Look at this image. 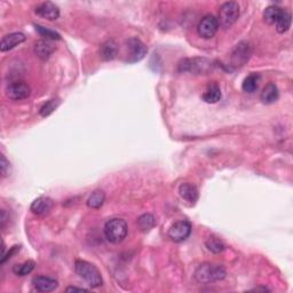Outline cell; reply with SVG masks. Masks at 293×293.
<instances>
[{
  "mask_svg": "<svg viewBox=\"0 0 293 293\" xmlns=\"http://www.w3.org/2000/svg\"><path fill=\"white\" fill-rule=\"evenodd\" d=\"M99 54L103 61H113L118 54V45L113 39L106 40L100 46Z\"/></svg>",
  "mask_w": 293,
  "mask_h": 293,
  "instance_id": "2e32d148",
  "label": "cell"
},
{
  "mask_svg": "<svg viewBox=\"0 0 293 293\" xmlns=\"http://www.w3.org/2000/svg\"><path fill=\"white\" fill-rule=\"evenodd\" d=\"M74 272L91 287H100L103 284V280H102L99 269L86 260H77L74 262Z\"/></svg>",
  "mask_w": 293,
  "mask_h": 293,
  "instance_id": "7a4b0ae2",
  "label": "cell"
},
{
  "mask_svg": "<svg viewBox=\"0 0 293 293\" xmlns=\"http://www.w3.org/2000/svg\"><path fill=\"white\" fill-rule=\"evenodd\" d=\"M179 194H180V196L184 199V201H187L192 204L196 203L198 201V197H199L197 188L195 187L194 184L188 183V182L182 183L180 185Z\"/></svg>",
  "mask_w": 293,
  "mask_h": 293,
  "instance_id": "ac0fdd59",
  "label": "cell"
},
{
  "mask_svg": "<svg viewBox=\"0 0 293 293\" xmlns=\"http://www.w3.org/2000/svg\"><path fill=\"white\" fill-rule=\"evenodd\" d=\"M32 284L39 292H52L59 286L57 280L46 276H38L32 280Z\"/></svg>",
  "mask_w": 293,
  "mask_h": 293,
  "instance_id": "9a60e30c",
  "label": "cell"
},
{
  "mask_svg": "<svg viewBox=\"0 0 293 293\" xmlns=\"http://www.w3.org/2000/svg\"><path fill=\"white\" fill-rule=\"evenodd\" d=\"M260 81H261V77H260V74L251 73L243 81V84H242V88H243V91L246 93H254L255 91H258Z\"/></svg>",
  "mask_w": 293,
  "mask_h": 293,
  "instance_id": "44dd1931",
  "label": "cell"
},
{
  "mask_svg": "<svg viewBox=\"0 0 293 293\" xmlns=\"http://www.w3.org/2000/svg\"><path fill=\"white\" fill-rule=\"evenodd\" d=\"M204 102L210 104H215L217 102H219L221 99V90L219 85L217 83H212L210 86L206 88V91L204 92L202 96Z\"/></svg>",
  "mask_w": 293,
  "mask_h": 293,
  "instance_id": "d6986e66",
  "label": "cell"
},
{
  "mask_svg": "<svg viewBox=\"0 0 293 293\" xmlns=\"http://www.w3.org/2000/svg\"><path fill=\"white\" fill-rule=\"evenodd\" d=\"M6 95L13 101L25 100L31 95V88L25 83L15 82L9 84L6 90Z\"/></svg>",
  "mask_w": 293,
  "mask_h": 293,
  "instance_id": "30bf717a",
  "label": "cell"
},
{
  "mask_svg": "<svg viewBox=\"0 0 293 293\" xmlns=\"http://www.w3.org/2000/svg\"><path fill=\"white\" fill-rule=\"evenodd\" d=\"M213 69V63L205 58L184 59L179 63L178 70L180 72H188L192 74H206Z\"/></svg>",
  "mask_w": 293,
  "mask_h": 293,
  "instance_id": "277c9868",
  "label": "cell"
},
{
  "mask_svg": "<svg viewBox=\"0 0 293 293\" xmlns=\"http://www.w3.org/2000/svg\"><path fill=\"white\" fill-rule=\"evenodd\" d=\"M128 231L127 222L119 218H114L105 222L103 227L104 236L108 242L113 244H119L126 238Z\"/></svg>",
  "mask_w": 293,
  "mask_h": 293,
  "instance_id": "3957f363",
  "label": "cell"
},
{
  "mask_svg": "<svg viewBox=\"0 0 293 293\" xmlns=\"http://www.w3.org/2000/svg\"><path fill=\"white\" fill-rule=\"evenodd\" d=\"M239 17V6L235 2H227L221 5L219 11V26L223 30H227L235 24Z\"/></svg>",
  "mask_w": 293,
  "mask_h": 293,
  "instance_id": "5b68a950",
  "label": "cell"
},
{
  "mask_svg": "<svg viewBox=\"0 0 293 293\" xmlns=\"http://www.w3.org/2000/svg\"><path fill=\"white\" fill-rule=\"evenodd\" d=\"M291 23H292L291 13L289 11H286V9H283L280 17H278V20L275 23L278 34H284V32L289 30Z\"/></svg>",
  "mask_w": 293,
  "mask_h": 293,
  "instance_id": "ffe728a7",
  "label": "cell"
},
{
  "mask_svg": "<svg viewBox=\"0 0 293 293\" xmlns=\"http://www.w3.org/2000/svg\"><path fill=\"white\" fill-rule=\"evenodd\" d=\"M205 245H206V248L213 253H220L226 249V246L222 243V241L213 236L210 237V238L205 242Z\"/></svg>",
  "mask_w": 293,
  "mask_h": 293,
  "instance_id": "4316f807",
  "label": "cell"
},
{
  "mask_svg": "<svg viewBox=\"0 0 293 293\" xmlns=\"http://www.w3.org/2000/svg\"><path fill=\"white\" fill-rule=\"evenodd\" d=\"M60 104V100L59 99H50L48 100L46 103L41 106L39 110V114L41 117H47L50 114L54 113V110L58 108Z\"/></svg>",
  "mask_w": 293,
  "mask_h": 293,
  "instance_id": "83f0119b",
  "label": "cell"
},
{
  "mask_svg": "<svg viewBox=\"0 0 293 293\" xmlns=\"http://www.w3.org/2000/svg\"><path fill=\"white\" fill-rule=\"evenodd\" d=\"M105 201V194L103 190H95L87 199V206L90 208H100Z\"/></svg>",
  "mask_w": 293,
  "mask_h": 293,
  "instance_id": "cb8c5ba5",
  "label": "cell"
},
{
  "mask_svg": "<svg viewBox=\"0 0 293 293\" xmlns=\"http://www.w3.org/2000/svg\"><path fill=\"white\" fill-rule=\"evenodd\" d=\"M155 226H156V218L150 215V213H146V215L139 217L138 227L142 232L150 231Z\"/></svg>",
  "mask_w": 293,
  "mask_h": 293,
  "instance_id": "7402d4cb",
  "label": "cell"
},
{
  "mask_svg": "<svg viewBox=\"0 0 293 293\" xmlns=\"http://www.w3.org/2000/svg\"><path fill=\"white\" fill-rule=\"evenodd\" d=\"M283 11V8L275 6V5H272V6H268L263 12V20L267 24H275L276 21L280 17L281 13Z\"/></svg>",
  "mask_w": 293,
  "mask_h": 293,
  "instance_id": "603a6c76",
  "label": "cell"
},
{
  "mask_svg": "<svg viewBox=\"0 0 293 293\" xmlns=\"http://www.w3.org/2000/svg\"><path fill=\"white\" fill-rule=\"evenodd\" d=\"M25 39V36L22 32H13V34L6 35L2 39L0 49H2V52H8V50L15 48L16 46L24 43Z\"/></svg>",
  "mask_w": 293,
  "mask_h": 293,
  "instance_id": "7c38bea8",
  "label": "cell"
},
{
  "mask_svg": "<svg viewBox=\"0 0 293 293\" xmlns=\"http://www.w3.org/2000/svg\"><path fill=\"white\" fill-rule=\"evenodd\" d=\"M190 234H192V225L185 220L173 223L169 230V237L173 242H176V243L185 241L190 236Z\"/></svg>",
  "mask_w": 293,
  "mask_h": 293,
  "instance_id": "9c48e42d",
  "label": "cell"
},
{
  "mask_svg": "<svg viewBox=\"0 0 293 293\" xmlns=\"http://www.w3.org/2000/svg\"><path fill=\"white\" fill-rule=\"evenodd\" d=\"M36 263L32 260H28V261L20 263V264H15L13 267V272L15 275L17 276H25L28 274H30L32 271L35 269Z\"/></svg>",
  "mask_w": 293,
  "mask_h": 293,
  "instance_id": "d4e9b609",
  "label": "cell"
},
{
  "mask_svg": "<svg viewBox=\"0 0 293 293\" xmlns=\"http://www.w3.org/2000/svg\"><path fill=\"white\" fill-rule=\"evenodd\" d=\"M125 48H126V54H125L126 55V62L128 63L140 62L148 53L146 44L136 37L126 40Z\"/></svg>",
  "mask_w": 293,
  "mask_h": 293,
  "instance_id": "8992f818",
  "label": "cell"
},
{
  "mask_svg": "<svg viewBox=\"0 0 293 293\" xmlns=\"http://www.w3.org/2000/svg\"><path fill=\"white\" fill-rule=\"evenodd\" d=\"M35 13L41 18H45V20L48 21H55L58 20L60 16V9L57 6V5L50 3V2H46V3H41L40 5L36 7Z\"/></svg>",
  "mask_w": 293,
  "mask_h": 293,
  "instance_id": "8fae6325",
  "label": "cell"
},
{
  "mask_svg": "<svg viewBox=\"0 0 293 293\" xmlns=\"http://www.w3.org/2000/svg\"><path fill=\"white\" fill-rule=\"evenodd\" d=\"M0 172H2V176L5 178L11 172V166H9V162L6 159V157L2 155V159H0Z\"/></svg>",
  "mask_w": 293,
  "mask_h": 293,
  "instance_id": "f1b7e54d",
  "label": "cell"
},
{
  "mask_svg": "<svg viewBox=\"0 0 293 293\" xmlns=\"http://www.w3.org/2000/svg\"><path fill=\"white\" fill-rule=\"evenodd\" d=\"M34 50H35V54L37 58L43 60V61H47V60L50 58V55L54 53L55 46L50 43L49 40L41 39V40L37 41V43L35 44Z\"/></svg>",
  "mask_w": 293,
  "mask_h": 293,
  "instance_id": "5bb4252c",
  "label": "cell"
},
{
  "mask_svg": "<svg viewBox=\"0 0 293 293\" xmlns=\"http://www.w3.org/2000/svg\"><path fill=\"white\" fill-rule=\"evenodd\" d=\"M227 272L221 264L202 263L195 272V280L202 284H210L218 281H222L226 277Z\"/></svg>",
  "mask_w": 293,
  "mask_h": 293,
  "instance_id": "6da1fadb",
  "label": "cell"
},
{
  "mask_svg": "<svg viewBox=\"0 0 293 293\" xmlns=\"http://www.w3.org/2000/svg\"><path fill=\"white\" fill-rule=\"evenodd\" d=\"M36 28V31L38 32V34L44 37L46 40H60L61 39V35L58 34L57 31H54L52 29H48V28H45V26H41V25H35Z\"/></svg>",
  "mask_w": 293,
  "mask_h": 293,
  "instance_id": "484cf974",
  "label": "cell"
},
{
  "mask_svg": "<svg viewBox=\"0 0 293 293\" xmlns=\"http://www.w3.org/2000/svg\"><path fill=\"white\" fill-rule=\"evenodd\" d=\"M251 55H252V47H251L250 43H248V41H241V43L235 46V48L231 52V66L235 68L243 67L250 60Z\"/></svg>",
  "mask_w": 293,
  "mask_h": 293,
  "instance_id": "52a82bcc",
  "label": "cell"
},
{
  "mask_svg": "<svg viewBox=\"0 0 293 293\" xmlns=\"http://www.w3.org/2000/svg\"><path fill=\"white\" fill-rule=\"evenodd\" d=\"M278 97H280V92H278V88L274 83L267 84V85L263 87L261 95H260V99H261L264 104L275 103L278 100Z\"/></svg>",
  "mask_w": 293,
  "mask_h": 293,
  "instance_id": "e0dca14e",
  "label": "cell"
},
{
  "mask_svg": "<svg viewBox=\"0 0 293 293\" xmlns=\"http://www.w3.org/2000/svg\"><path fill=\"white\" fill-rule=\"evenodd\" d=\"M53 206H54L53 199H50L49 197L41 196L32 202L30 208L37 216H45L48 215V213L52 211Z\"/></svg>",
  "mask_w": 293,
  "mask_h": 293,
  "instance_id": "4fadbf2b",
  "label": "cell"
},
{
  "mask_svg": "<svg viewBox=\"0 0 293 293\" xmlns=\"http://www.w3.org/2000/svg\"><path fill=\"white\" fill-rule=\"evenodd\" d=\"M260 290H261V291H269L268 289H266V287H262V289H260V287H259V289H253L252 291H260Z\"/></svg>",
  "mask_w": 293,
  "mask_h": 293,
  "instance_id": "4dcf8cb0",
  "label": "cell"
},
{
  "mask_svg": "<svg viewBox=\"0 0 293 293\" xmlns=\"http://www.w3.org/2000/svg\"><path fill=\"white\" fill-rule=\"evenodd\" d=\"M218 30H219V22H218V18L213 15H205L197 25L198 35L204 39L213 38Z\"/></svg>",
  "mask_w": 293,
  "mask_h": 293,
  "instance_id": "ba28073f",
  "label": "cell"
},
{
  "mask_svg": "<svg viewBox=\"0 0 293 293\" xmlns=\"http://www.w3.org/2000/svg\"><path fill=\"white\" fill-rule=\"evenodd\" d=\"M67 292H87L86 289H82V287H76V286H69L67 287Z\"/></svg>",
  "mask_w": 293,
  "mask_h": 293,
  "instance_id": "f546056e",
  "label": "cell"
}]
</instances>
